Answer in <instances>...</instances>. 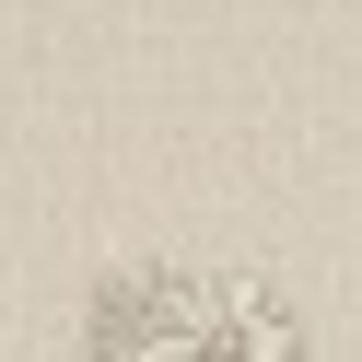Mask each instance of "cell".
Listing matches in <instances>:
<instances>
[{
    "label": "cell",
    "instance_id": "obj_1",
    "mask_svg": "<svg viewBox=\"0 0 362 362\" xmlns=\"http://www.w3.org/2000/svg\"><path fill=\"white\" fill-rule=\"evenodd\" d=\"M71 351H94V362H292L304 351V315L257 269L141 257V269H105L82 292Z\"/></svg>",
    "mask_w": 362,
    "mask_h": 362
}]
</instances>
